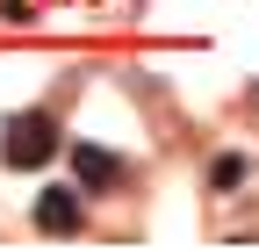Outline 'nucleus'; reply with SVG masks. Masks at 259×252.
Wrapping results in <instances>:
<instances>
[{"label": "nucleus", "instance_id": "f03ea898", "mask_svg": "<svg viewBox=\"0 0 259 252\" xmlns=\"http://www.w3.org/2000/svg\"><path fill=\"white\" fill-rule=\"evenodd\" d=\"M72 173H79V187H115V180H130V159H115V151H101V144H87V137H72Z\"/></svg>", "mask_w": 259, "mask_h": 252}, {"label": "nucleus", "instance_id": "7ed1b4c3", "mask_svg": "<svg viewBox=\"0 0 259 252\" xmlns=\"http://www.w3.org/2000/svg\"><path fill=\"white\" fill-rule=\"evenodd\" d=\"M79 224H87V209H79L72 187H44V195H36V231L65 238V231H79Z\"/></svg>", "mask_w": 259, "mask_h": 252}, {"label": "nucleus", "instance_id": "20e7f679", "mask_svg": "<svg viewBox=\"0 0 259 252\" xmlns=\"http://www.w3.org/2000/svg\"><path fill=\"white\" fill-rule=\"evenodd\" d=\"M238 180H245V159H216L209 166V187H238Z\"/></svg>", "mask_w": 259, "mask_h": 252}, {"label": "nucleus", "instance_id": "f257e3e1", "mask_svg": "<svg viewBox=\"0 0 259 252\" xmlns=\"http://www.w3.org/2000/svg\"><path fill=\"white\" fill-rule=\"evenodd\" d=\"M51 151H58V115L51 108H22V115H8V137H0V159H8V166H44L51 159Z\"/></svg>", "mask_w": 259, "mask_h": 252}, {"label": "nucleus", "instance_id": "39448f33", "mask_svg": "<svg viewBox=\"0 0 259 252\" xmlns=\"http://www.w3.org/2000/svg\"><path fill=\"white\" fill-rule=\"evenodd\" d=\"M0 22H29V0H0Z\"/></svg>", "mask_w": 259, "mask_h": 252}]
</instances>
